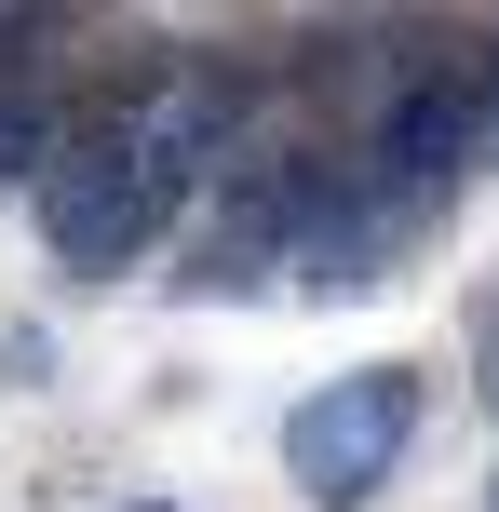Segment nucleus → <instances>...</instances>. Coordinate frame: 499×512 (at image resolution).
<instances>
[{
    "label": "nucleus",
    "mask_w": 499,
    "mask_h": 512,
    "mask_svg": "<svg viewBox=\"0 0 499 512\" xmlns=\"http://www.w3.org/2000/svg\"><path fill=\"white\" fill-rule=\"evenodd\" d=\"M486 122H499V54H486Z\"/></svg>",
    "instance_id": "obj_5"
},
{
    "label": "nucleus",
    "mask_w": 499,
    "mask_h": 512,
    "mask_svg": "<svg viewBox=\"0 0 499 512\" xmlns=\"http://www.w3.org/2000/svg\"><path fill=\"white\" fill-rule=\"evenodd\" d=\"M297 203H311V162L243 149L230 176H216L203 243L176 256V297H257V283H284V270H297Z\"/></svg>",
    "instance_id": "obj_3"
},
{
    "label": "nucleus",
    "mask_w": 499,
    "mask_h": 512,
    "mask_svg": "<svg viewBox=\"0 0 499 512\" xmlns=\"http://www.w3.org/2000/svg\"><path fill=\"white\" fill-rule=\"evenodd\" d=\"M135 95H108V108H81L68 122V149H54V176H41V256L68 283H122L135 256L162 243V216H176V189L135 162V122H122Z\"/></svg>",
    "instance_id": "obj_1"
},
{
    "label": "nucleus",
    "mask_w": 499,
    "mask_h": 512,
    "mask_svg": "<svg viewBox=\"0 0 499 512\" xmlns=\"http://www.w3.org/2000/svg\"><path fill=\"white\" fill-rule=\"evenodd\" d=\"M419 364H351V378H324L311 405L284 418V472L311 486L324 512H365L378 486L405 472V445H419Z\"/></svg>",
    "instance_id": "obj_2"
},
{
    "label": "nucleus",
    "mask_w": 499,
    "mask_h": 512,
    "mask_svg": "<svg viewBox=\"0 0 499 512\" xmlns=\"http://www.w3.org/2000/svg\"><path fill=\"white\" fill-rule=\"evenodd\" d=\"M54 149H68V108H54L41 81H0V189H14V176L41 189V176H54Z\"/></svg>",
    "instance_id": "obj_4"
}]
</instances>
